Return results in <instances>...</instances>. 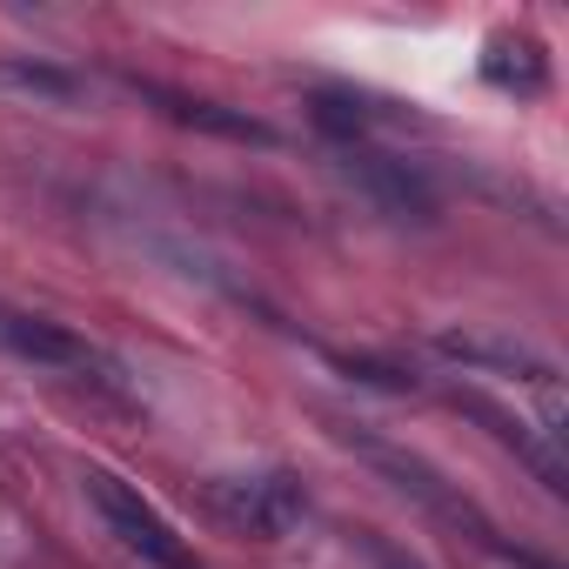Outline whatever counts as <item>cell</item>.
<instances>
[{"mask_svg": "<svg viewBox=\"0 0 569 569\" xmlns=\"http://www.w3.org/2000/svg\"><path fill=\"white\" fill-rule=\"evenodd\" d=\"M161 101H168V114L188 121V128H208V134H228V141H254V148L274 141V128H261V121H248V114H228V108H214V101H181V94H161Z\"/></svg>", "mask_w": 569, "mask_h": 569, "instance_id": "cell-7", "label": "cell"}, {"mask_svg": "<svg viewBox=\"0 0 569 569\" xmlns=\"http://www.w3.org/2000/svg\"><path fill=\"white\" fill-rule=\"evenodd\" d=\"M0 349L21 356V362H34V369H48V376H68V382H81V389H94V396H108V402H121V409H141V396H134L128 369H121L108 349H94L88 336L61 329V322L0 316Z\"/></svg>", "mask_w": 569, "mask_h": 569, "instance_id": "cell-1", "label": "cell"}, {"mask_svg": "<svg viewBox=\"0 0 569 569\" xmlns=\"http://www.w3.org/2000/svg\"><path fill=\"white\" fill-rule=\"evenodd\" d=\"M342 442H349V449H356L369 469H382V476H389L402 496H416L422 509H436L442 522H462L476 542H489V549H496V529H489V516H482L469 496H456V489H449V482H442V476L422 462V456H409V449H396V442H376V436H356V429H342Z\"/></svg>", "mask_w": 569, "mask_h": 569, "instance_id": "cell-4", "label": "cell"}, {"mask_svg": "<svg viewBox=\"0 0 569 569\" xmlns=\"http://www.w3.org/2000/svg\"><path fill=\"white\" fill-rule=\"evenodd\" d=\"M88 482V502L101 509V522L141 556V562H154V569H194V556H188V542L161 522V509L154 502H141V489H128L121 476H108V469H88L81 476Z\"/></svg>", "mask_w": 569, "mask_h": 569, "instance_id": "cell-3", "label": "cell"}, {"mask_svg": "<svg viewBox=\"0 0 569 569\" xmlns=\"http://www.w3.org/2000/svg\"><path fill=\"white\" fill-rule=\"evenodd\" d=\"M436 356H449V362H462V369H502V376H516V382H529L536 396H556V369L529 349V342H516V336H476V329H442L436 336Z\"/></svg>", "mask_w": 569, "mask_h": 569, "instance_id": "cell-6", "label": "cell"}, {"mask_svg": "<svg viewBox=\"0 0 569 569\" xmlns=\"http://www.w3.org/2000/svg\"><path fill=\"white\" fill-rule=\"evenodd\" d=\"M208 502H214L221 522H234L254 542H274V536H289L302 522V489L289 476H214Z\"/></svg>", "mask_w": 569, "mask_h": 569, "instance_id": "cell-5", "label": "cell"}, {"mask_svg": "<svg viewBox=\"0 0 569 569\" xmlns=\"http://www.w3.org/2000/svg\"><path fill=\"white\" fill-rule=\"evenodd\" d=\"M336 174H342L362 201H376L389 221H416V228H429V221L442 214L429 174L409 168L402 154H382V148H342V154H336Z\"/></svg>", "mask_w": 569, "mask_h": 569, "instance_id": "cell-2", "label": "cell"}, {"mask_svg": "<svg viewBox=\"0 0 569 569\" xmlns=\"http://www.w3.org/2000/svg\"><path fill=\"white\" fill-rule=\"evenodd\" d=\"M0 88H21V94H41V101H74L81 81L68 68H48V61H0Z\"/></svg>", "mask_w": 569, "mask_h": 569, "instance_id": "cell-8", "label": "cell"}]
</instances>
